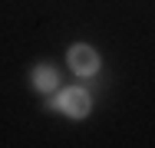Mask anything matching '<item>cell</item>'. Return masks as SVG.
Returning a JSON list of instances; mask_svg holds the SVG:
<instances>
[{
	"mask_svg": "<svg viewBox=\"0 0 155 148\" xmlns=\"http://www.w3.org/2000/svg\"><path fill=\"white\" fill-rule=\"evenodd\" d=\"M53 105L60 109L63 115H69V118H86L89 112H93V99H89V92H86V89H79V86L63 89L60 95L53 99Z\"/></svg>",
	"mask_w": 155,
	"mask_h": 148,
	"instance_id": "6da1fadb",
	"label": "cell"
},
{
	"mask_svg": "<svg viewBox=\"0 0 155 148\" xmlns=\"http://www.w3.org/2000/svg\"><path fill=\"white\" fill-rule=\"evenodd\" d=\"M66 63H69V69H73L76 76H96V72H99V53H96L89 43H76V46H69Z\"/></svg>",
	"mask_w": 155,
	"mask_h": 148,
	"instance_id": "7a4b0ae2",
	"label": "cell"
},
{
	"mask_svg": "<svg viewBox=\"0 0 155 148\" xmlns=\"http://www.w3.org/2000/svg\"><path fill=\"white\" fill-rule=\"evenodd\" d=\"M56 86H60V72H56L53 66L40 63V66L33 69V89H40V92H53Z\"/></svg>",
	"mask_w": 155,
	"mask_h": 148,
	"instance_id": "3957f363",
	"label": "cell"
}]
</instances>
